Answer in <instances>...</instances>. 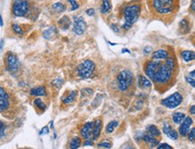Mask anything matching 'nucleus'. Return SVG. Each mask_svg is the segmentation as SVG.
I'll use <instances>...</instances> for the list:
<instances>
[{
	"instance_id": "e433bc0d",
	"label": "nucleus",
	"mask_w": 195,
	"mask_h": 149,
	"mask_svg": "<svg viewBox=\"0 0 195 149\" xmlns=\"http://www.w3.org/2000/svg\"><path fill=\"white\" fill-rule=\"evenodd\" d=\"M5 129H6V128H5L4 123L0 121V138H2L5 135Z\"/></svg>"
},
{
	"instance_id": "de8ad7c7",
	"label": "nucleus",
	"mask_w": 195,
	"mask_h": 149,
	"mask_svg": "<svg viewBox=\"0 0 195 149\" xmlns=\"http://www.w3.org/2000/svg\"><path fill=\"white\" fill-rule=\"evenodd\" d=\"M192 10H195V0H192Z\"/></svg>"
},
{
	"instance_id": "cd10ccee",
	"label": "nucleus",
	"mask_w": 195,
	"mask_h": 149,
	"mask_svg": "<svg viewBox=\"0 0 195 149\" xmlns=\"http://www.w3.org/2000/svg\"><path fill=\"white\" fill-rule=\"evenodd\" d=\"M118 125H119L118 121H112L106 127V132L107 133H112L114 131V129L118 127Z\"/></svg>"
},
{
	"instance_id": "72a5a7b5",
	"label": "nucleus",
	"mask_w": 195,
	"mask_h": 149,
	"mask_svg": "<svg viewBox=\"0 0 195 149\" xmlns=\"http://www.w3.org/2000/svg\"><path fill=\"white\" fill-rule=\"evenodd\" d=\"M69 3H70V5H71V11H75V10H77L79 6H78V2L76 1V0H68Z\"/></svg>"
},
{
	"instance_id": "3c124183",
	"label": "nucleus",
	"mask_w": 195,
	"mask_h": 149,
	"mask_svg": "<svg viewBox=\"0 0 195 149\" xmlns=\"http://www.w3.org/2000/svg\"><path fill=\"white\" fill-rule=\"evenodd\" d=\"M109 44L110 45H112V46H114V45H116V43H113V42H109Z\"/></svg>"
},
{
	"instance_id": "603ef678",
	"label": "nucleus",
	"mask_w": 195,
	"mask_h": 149,
	"mask_svg": "<svg viewBox=\"0 0 195 149\" xmlns=\"http://www.w3.org/2000/svg\"><path fill=\"white\" fill-rule=\"evenodd\" d=\"M0 49H1V48H0Z\"/></svg>"
},
{
	"instance_id": "37998d69",
	"label": "nucleus",
	"mask_w": 195,
	"mask_h": 149,
	"mask_svg": "<svg viewBox=\"0 0 195 149\" xmlns=\"http://www.w3.org/2000/svg\"><path fill=\"white\" fill-rule=\"evenodd\" d=\"M111 28H112V30L114 32H116V33L120 32V29H119V27H118L116 24H114V23H112V24L111 25Z\"/></svg>"
},
{
	"instance_id": "79ce46f5",
	"label": "nucleus",
	"mask_w": 195,
	"mask_h": 149,
	"mask_svg": "<svg viewBox=\"0 0 195 149\" xmlns=\"http://www.w3.org/2000/svg\"><path fill=\"white\" fill-rule=\"evenodd\" d=\"M86 13L89 16H94V14H95V11H94V9H93V8H89V9H87V11H86Z\"/></svg>"
},
{
	"instance_id": "473e14b6",
	"label": "nucleus",
	"mask_w": 195,
	"mask_h": 149,
	"mask_svg": "<svg viewBox=\"0 0 195 149\" xmlns=\"http://www.w3.org/2000/svg\"><path fill=\"white\" fill-rule=\"evenodd\" d=\"M165 64L166 66H168L172 70L174 69V67H175V62H174V60H173V58H166V63Z\"/></svg>"
},
{
	"instance_id": "a878e982",
	"label": "nucleus",
	"mask_w": 195,
	"mask_h": 149,
	"mask_svg": "<svg viewBox=\"0 0 195 149\" xmlns=\"http://www.w3.org/2000/svg\"><path fill=\"white\" fill-rule=\"evenodd\" d=\"M52 9L54 11H56L57 13H62L66 10V6L60 2H58V3H55L54 5H52Z\"/></svg>"
},
{
	"instance_id": "ddd939ff",
	"label": "nucleus",
	"mask_w": 195,
	"mask_h": 149,
	"mask_svg": "<svg viewBox=\"0 0 195 149\" xmlns=\"http://www.w3.org/2000/svg\"><path fill=\"white\" fill-rule=\"evenodd\" d=\"M93 129H94V122L93 121H90V122H87L86 123L83 128H81V136L85 138V139H89L92 136L93 133Z\"/></svg>"
},
{
	"instance_id": "f257e3e1",
	"label": "nucleus",
	"mask_w": 195,
	"mask_h": 149,
	"mask_svg": "<svg viewBox=\"0 0 195 149\" xmlns=\"http://www.w3.org/2000/svg\"><path fill=\"white\" fill-rule=\"evenodd\" d=\"M140 14V7L138 5L126 7L123 10V16L125 19V22L122 27L126 30L130 29L136 22L138 21Z\"/></svg>"
},
{
	"instance_id": "7ed1b4c3",
	"label": "nucleus",
	"mask_w": 195,
	"mask_h": 149,
	"mask_svg": "<svg viewBox=\"0 0 195 149\" xmlns=\"http://www.w3.org/2000/svg\"><path fill=\"white\" fill-rule=\"evenodd\" d=\"M173 0H153V7L158 14H169L174 9Z\"/></svg>"
},
{
	"instance_id": "6ab92c4d",
	"label": "nucleus",
	"mask_w": 195,
	"mask_h": 149,
	"mask_svg": "<svg viewBox=\"0 0 195 149\" xmlns=\"http://www.w3.org/2000/svg\"><path fill=\"white\" fill-rule=\"evenodd\" d=\"M30 94L32 95V96H44L46 94L45 87H43V86H39V87L32 88L30 91Z\"/></svg>"
},
{
	"instance_id": "bb28decb",
	"label": "nucleus",
	"mask_w": 195,
	"mask_h": 149,
	"mask_svg": "<svg viewBox=\"0 0 195 149\" xmlns=\"http://www.w3.org/2000/svg\"><path fill=\"white\" fill-rule=\"evenodd\" d=\"M77 94H78V92L77 91H72V92H70L69 93V95L66 98V99L63 100V102L66 103V104H68V103H71L72 102L75 101L76 99V97H77Z\"/></svg>"
},
{
	"instance_id": "f3484780",
	"label": "nucleus",
	"mask_w": 195,
	"mask_h": 149,
	"mask_svg": "<svg viewBox=\"0 0 195 149\" xmlns=\"http://www.w3.org/2000/svg\"><path fill=\"white\" fill-rule=\"evenodd\" d=\"M168 56H169V52L167 50L161 49V50L155 51L152 54V58L153 59H166L168 58Z\"/></svg>"
},
{
	"instance_id": "39448f33",
	"label": "nucleus",
	"mask_w": 195,
	"mask_h": 149,
	"mask_svg": "<svg viewBox=\"0 0 195 149\" xmlns=\"http://www.w3.org/2000/svg\"><path fill=\"white\" fill-rule=\"evenodd\" d=\"M94 69L95 65L94 62L90 59H87L78 67V75L80 78L87 79L93 76Z\"/></svg>"
},
{
	"instance_id": "0eeeda50",
	"label": "nucleus",
	"mask_w": 195,
	"mask_h": 149,
	"mask_svg": "<svg viewBox=\"0 0 195 149\" xmlns=\"http://www.w3.org/2000/svg\"><path fill=\"white\" fill-rule=\"evenodd\" d=\"M182 102V96L180 92H176L161 101V104L169 109H174L178 107Z\"/></svg>"
},
{
	"instance_id": "dca6fc26",
	"label": "nucleus",
	"mask_w": 195,
	"mask_h": 149,
	"mask_svg": "<svg viewBox=\"0 0 195 149\" xmlns=\"http://www.w3.org/2000/svg\"><path fill=\"white\" fill-rule=\"evenodd\" d=\"M142 139H144V141L149 146V147H155L158 145L159 143L158 139H157L155 137L149 135V134H145Z\"/></svg>"
},
{
	"instance_id": "1a4fd4ad",
	"label": "nucleus",
	"mask_w": 195,
	"mask_h": 149,
	"mask_svg": "<svg viewBox=\"0 0 195 149\" xmlns=\"http://www.w3.org/2000/svg\"><path fill=\"white\" fill-rule=\"evenodd\" d=\"M7 67H8V71L11 73H15L16 72L19 67H20V62L18 57L15 56L13 53H9L7 56Z\"/></svg>"
},
{
	"instance_id": "a211bd4d",
	"label": "nucleus",
	"mask_w": 195,
	"mask_h": 149,
	"mask_svg": "<svg viewBox=\"0 0 195 149\" xmlns=\"http://www.w3.org/2000/svg\"><path fill=\"white\" fill-rule=\"evenodd\" d=\"M58 26L60 27L61 30H63V31H67L68 29L69 28V26H70V24H71V21H70V19H69V17L68 16H63V17H61L58 22Z\"/></svg>"
},
{
	"instance_id": "2eb2a0df",
	"label": "nucleus",
	"mask_w": 195,
	"mask_h": 149,
	"mask_svg": "<svg viewBox=\"0 0 195 149\" xmlns=\"http://www.w3.org/2000/svg\"><path fill=\"white\" fill-rule=\"evenodd\" d=\"M102 124L101 120H97V121L94 122V129H93V133H92L93 140L98 139V137H100L102 130Z\"/></svg>"
},
{
	"instance_id": "a19ab883",
	"label": "nucleus",
	"mask_w": 195,
	"mask_h": 149,
	"mask_svg": "<svg viewBox=\"0 0 195 149\" xmlns=\"http://www.w3.org/2000/svg\"><path fill=\"white\" fill-rule=\"evenodd\" d=\"M84 146L85 147H93L94 146V141L93 139H86V141L84 143Z\"/></svg>"
},
{
	"instance_id": "aec40b11",
	"label": "nucleus",
	"mask_w": 195,
	"mask_h": 149,
	"mask_svg": "<svg viewBox=\"0 0 195 149\" xmlns=\"http://www.w3.org/2000/svg\"><path fill=\"white\" fill-rule=\"evenodd\" d=\"M182 57L183 58V60L185 62H191L192 60H194L195 54L193 51H191V50H184L182 52Z\"/></svg>"
},
{
	"instance_id": "9d476101",
	"label": "nucleus",
	"mask_w": 195,
	"mask_h": 149,
	"mask_svg": "<svg viewBox=\"0 0 195 149\" xmlns=\"http://www.w3.org/2000/svg\"><path fill=\"white\" fill-rule=\"evenodd\" d=\"M87 30V22L82 17H75L74 18V24H73V32L78 34L82 35L85 33Z\"/></svg>"
},
{
	"instance_id": "9b49d317",
	"label": "nucleus",
	"mask_w": 195,
	"mask_h": 149,
	"mask_svg": "<svg viewBox=\"0 0 195 149\" xmlns=\"http://www.w3.org/2000/svg\"><path fill=\"white\" fill-rule=\"evenodd\" d=\"M10 105L9 95L7 91L0 86V112L7 111Z\"/></svg>"
},
{
	"instance_id": "c9c22d12",
	"label": "nucleus",
	"mask_w": 195,
	"mask_h": 149,
	"mask_svg": "<svg viewBox=\"0 0 195 149\" xmlns=\"http://www.w3.org/2000/svg\"><path fill=\"white\" fill-rule=\"evenodd\" d=\"M172 127H171V125L170 124H168V123H165V125H164V127H163V131H164V133L165 134H167L171 129H172Z\"/></svg>"
},
{
	"instance_id": "f8f14e48",
	"label": "nucleus",
	"mask_w": 195,
	"mask_h": 149,
	"mask_svg": "<svg viewBox=\"0 0 195 149\" xmlns=\"http://www.w3.org/2000/svg\"><path fill=\"white\" fill-rule=\"evenodd\" d=\"M192 125V120L191 117H185L184 120L182 121L180 128H179V134L182 137H185L188 132L190 131L191 126Z\"/></svg>"
},
{
	"instance_id": "393cba45",
	"label": "nucleus",
	"mask_w": 195,
	"mask_h": 149,
	"mask_svg": "<svg viewBox=\"0 0 195 149\" xmlns=\"http://www.w3.org/2000/svg\"><path fill=\"white\" fill-rule=\"evenodd\" d=\"M80 146H81V139H80L78 137H76L71 139L70 141V149H78L79 148Z\"/></svg>"
},
{
	"instance_id": "c85d7f7f",
	"label": "nucleus",
	"mask_w": 195,
	"mask_h": 149,
	"mask_svg": "<svg viewBox=\"0 0 195 149\" xmlns=\"http://www.w3.org/2000/svg\"><path fill=\"white\" fill-rule=\"evenodd\" d=\"M166 136H167L169 138H171L172 140H176V139H178V137H179L178 132H177L176 130H174L173 128H172V129L166 134Z\"/></svg>"
},
{
	"instance_id": "864d4df0",
	"label": "nucleus",
	"mask_w": 195,
	"mask_h": 149,
	"mask_svg": "<svg viewBox=\"0 0 195 149\" xmlns=\"http://www.w3.org/2000/svg\"><path fill=\"white\" fill-rule=\"evenodd\" d=\"M27 149H28V148H27Z\"/></svg>"
},
{
	"instance_id": "49530a36",
	"label": "nucleus",
	"mask_w": 195,
	"mask_h": 149,
	"mask_svg": "<svg viewBox=\"0 0 195 149\" xmlns=\"http://www.w3.org/2000/svg\"><path fill=\"white\" fill-rule=\"evenodd\" d=\"M190 112H192V114H193V115H194V114H195V106H194V104H192V107H191V109H190Z\"/></svg>"
},
{
	"instance_id": "6e6552de",
	"label": "nucleus",
	"mask_w": 195,
	"mask_h": 149,
	"mask_svg": "<svg viewBox=\"0 0 195 149\" xmlns=\"http://www.w3.org/2000/svg\"><path fill=\"white\" fill-rule=\"evenodd\" d=\"M161 64H162L161 60H158V59H153L151 61H148L145 67V73L148 76V77L152 80L154 75L156 74L158 68Z\"/></svg>"
},
{
	"instance_id": "8fccbe9b",
	"label": "nucleus",
	"mask_w": 195,
	"mask_h": 149,
	"mask_svg": "<svg viewBox=\"0 0 195 149\" xmlns=\"http://www.w3.org/2000/svg\"><path fill=\"white\" fill-rule=\"evenodd\" d=\"M122 52H128V53H130V51L129 50H127V49H123L122 50Z\"/></svg>"
},
{
	"instance_id": "7c9ffc66",
	"label": "nucleus",
	"mask_w": 195,
	"mask_h": 149,
	"mask_svg": "<svg viewBox=\"0 0 195 149\" xmlns=\"http://www.w3.org/2000/svg\"><path fill=\"white\" fill-rule=\"evenodd\" d=\"M98 147H102V148H106L109 149L112 147V143L110 142L109 140H105V141H102L98 144Z\"/></svg>"
},
{
	"instance_id": "b1692460",
	"label": "nucleus",
	"mask_w": 195,
	"mask_h": 149,
	"mask_svg": "<svg viewBox=\"0 0 195 149\" xmlns=\"http://www.w3.org/2000/svg\"><path fill=\"white\" fill-rule=\"evenodd\" d=\"M111 4L109 0H102L101 6V13L102 14H107L109 11L111 10Z\"/></svg>"
},
{
	"instance_id": "4be33fe9",
	"label": "nucleus",
	"mask_w": 195,
	"mask_h": 149,
	"mask_svg": "<svg viewBox=\"0 0 195 149\" xmlns=\"http://www.w3.org/2000/svg\"><path fill=\"white\" fill-rule=\"evenodd\" d=\"M184 118H185V114L182 113V112H174L172 116L173 123H175V124L182 123V121L184 120Z\"/></svg>"
},
{
	"instance_id": "20e7f679",
	"label": "nucleus",
	"mask_w": 195,
	"mask_h": 149,
	"mask_svg": "<svg viewBox=\"0 0 195 149\" xmlns=\"http://www.w3.org/2000/svg\"><path fill=\"white\" fill-rule=\"evenodd\" d=\"M133 81V74L130 70H122L117 76V83L119 89L122 92L128 90Z\"/></svg>"
},
{
	"instance_id": "f704fd0d",
	"label": "nucleus",
	"mask_w": 195,
	"mask_h": 149,
	"mask_svg": "<svg viewBox=\"0 0 195 149\" xmlns=\"http://www.w3.org/2000/svg\"><path fill=\"white\" fill-rule=\"evenodd\" d=\"M188 138H189V140H190V141H194V138H195L194 128H192L191 131H189V132H188Z\"/></svg>"
},
{
	"instance_id": "2f4dec72",
	"label": "nucleus",
	"mask_w": 195,
	"mask_h": 149,
	"mask_svg": "<svg viewBox=\"0 0 195 149\" xmlns=\"http://www.w3.org/2000/svg\"><path fill=\"white\" fill-rule=\"evenodd\" d=\"M12 28H13V31L15 32V33H17V34H19V35H22V30L19 24L14 23V24L12 25Z\"/></svg>"
},
{
	"instance_id": "a18cd8bd",
	"label": "nucleus",
	"mask_w": 195,
	"mask_h": 149,
	"mask_svg": "<svg viewBox=\"0 0 195 149\" xmlns=\"http://www.w3.org/2000/svg\"><path fill=\"white\" fill-rule=\"evenodd\" d=\"M151 51H152V48L151 47H149V46H147V47H145L144 48L145 54H149V53H151Z\"/></svg>"
},
{
	"instance_id": "58836bf2",
	"label": "nucleus",
	"mask_w": 195,
	"mask_h": 149,
	"mask_svg": "<svg viewBox=\"0 0 195 149\" xmlns=\"http://www.w3.org/2000/svg\"><path fill=\"white\" fill-rule=\"evenodd\" d=\"M52 84L53 85H55L56 87H59L60 85H62V79H60V78H57V79H55L53 82H52Z\"/></svg>"
},
{
	"instance_id": "f03ea898",
	"label": "nucleus",
	"mask_w": 195,
	"mask_h": 149,
	"mask_svg": "<svg viewBox=\"0 0 195 149\" xmlns=\"http://www.w3.org/2000/svg\"><path fill=\"white\" fill-rule=\"evenodd\" d=\"M172 75H173V70L164 63V64H161L159 66L156 74L153 77L152 81H154L157 84H160V85L166 84L170 81Z\"/></svg>"
},
{
	"instance_id": "09e8293b",
	"label": "nucleus",
	"mask_w": 195,
	"mask_h": 149,
	"mask_svg": "<svg viewBox=\"0 0 195 149\" xmlns=\"http://www.w3.org/2000/svg\"><path fill=\"white\" fill-rule=\"evenodd\" d=\"M3 25H4V22H3L2 15H1V14H0V26H1V27H3Z\"/></svg>"
},
{
	"instance_id": "4468645a",
	"label": "nucleus",
	"mask_w": 195,
	"mask_h": 149,
	"mask_svg": "<svg viewBox=\"0 0 195 149\" xmlns=\"http://www.w3.org/2000/svg\"><path fill=\"white\" fill-rule=\"evenodd\" d=\"M58 35V30L56 27L54 26H51V27H49L48 29H46L43 32V37L44 39L48 40V41H51V40H53L55 39Z\"/></svg>"
},
{
	"instance_id": "423d86ee",
	"label": "nucleus",
	"mask_w": 195,
	"mask_h": 149,
	"mask_svg": "<svg viewBox=\"0 0 195 149\" xmlns=\"http://www.w3.org/2000/svg\"><path fill=\"white\" fill-rule=\"evenodd\" d=\"M30 4L26 0H15L13 5V13L15 16L22 17L29 13Z\"/></svg>"
},
{
	"instance_id": "5701e85b",
	"label": "nucleus",
	"mask_w": 195,
	"mask_h": 149,
	"mask_svg": "<svg viewBox=\"0 0 195 149\" xmlns=\"http://www.w3.org/2000/svg\"><path fill=\"white\" fill-rule=\"evenodd\" d=\"M139 86H141L142 88H149L152 86V84L146 77L140 76L139 77Z\"/></svg>"
},
{
	"instance_id": "ea45409f",
	"label": "nucleus",
	"mask_w": 195,
	"mask_h": 149,
	"mask_svg": "<svg viewBox=\"0 0 195 149\" xmlns=\"http://www.w3.org/2000/svg\"><path fill=\"white\" fill-rule=\"evenodd\" d=\"M186 81H187L190 85H192V87H194L195 86L194 77H190V76H189V77H186Z\"/></svg>"
},
{
	"instance_id": "412c9836",
	"label": "nucleus",
	"mask_w": 195,
	"mask_h": 149,
	"mask_svg": "<svg viewBox=\"0 0 195 149\" xmlns=\"http://www.w3.org/2000/svg\"><path fill=\"white\" fill-rule=\"evenodd\" d=\"M147 131H148V134L153 136L155 137H158V136L161 135V132L159 130L158 127H156L155 125H149L147 127Z\"/></svg>"
},
{
	"instance_id": "4c0bfd02",
	"label": "nucleus",
	"mask_w": 195,
	"mask_h": 149,
	"mask_svg": "<svg viewBox=\"0 0 195 149\" xmlns=\"http://www.w3.org/2000/svg\"><path fill=\"white\" fill-rule=\"evenodd\" d=\"M158 149H173V147L170 145H168L166 143H164V144L159 145L158 147Z\"/></svg>"
},
{
	"instance_id": "c03bdc74",
	"label": "nucleus",
	"mask_w": 195,
	"mask_h": 149,
	"mask_svg": "<svg viewBox=\"0 0 195 149\" xmlns=\"http://www.w3.org/2000/svg\"><path fill=\"white\" fill-rule=\"evenodd\" d=\"M48 133H49V128H48V127H44V128L41 130L40 135H46V134H48Z\"/></svg>"
},
{
	"instance_id": "c756f323",
	"label": "nucleus",
	"mask_w": 195,
	"mask_h": 149,
	"mask_svg": "<svg viewBox=\"0 0 195 149\" xmlns=\"http://www.w3.org/2000/svg\"><path fill=\"white\" fill-rule=\"evenodd\" d=\"M34 102L35 106L38 107L40 110H42V111H44V110L46 109V104H45L40 99V98H37V99L34 100V102Z\"/></svg>"
}]
</instances>
